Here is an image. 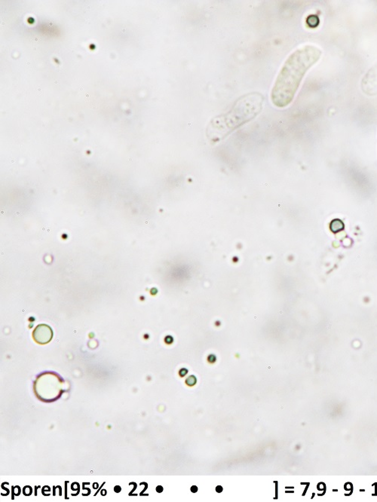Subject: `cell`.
<instances>
[{"instance_id":"ba28073f","label":"cell","mask_w":377,"mask_h":502,"mask_svg":"<svg viewBox=\"0 0 377 502\" xmlns=\"http://www.w3.org/2000/svg\"><path fill=\"white\" fill-rule=\"evenodd\" d=\"M222 490H223V489H222V486H216V492H218V493H220V492H222Z\"/></svg>"},{"instance_id":"30bf717a","label":"cell","mask_w":377,"mask_h":502,"mask_svg":"<svg viewBox=\"0 0 377 502\" xmlns=\"http://www.w3.org/2000/svg\"><path fill=\"white\" fill-rule=\"evenodd\" d=\"M157 492H160H160H163V486H157Z\"/></svg>"},{"instance_id":"6da1fadb","label":"cell","mask_w":377,"mask_h":502,"mask_svg":"<svg viewBox=\"0 0 377 502\" xmlns=\"http://www.w3.org/2000/svg\"><path fill=\"white\" fill-rule=\"evenodd\" d=\"M322 54L319 47L307 45L289 56L272 89L271 99L274 105L283 108L292 102L306 73L320 60Z\"/></svg>"},{"instance_id":"9c48e42d","label":"cell","mask_w":377,"mask_h":502,"mask_svg":"<svg viewBox=\"0 0 377 502\" xmlns=\"http://www.w3.org/2000/svg\"><path fill=\"white\" fill-rule=\"evenodd\" d=\"M197 491H198V488H197V486H192V487H191V492H193V493H195Z\"/></svg>"},{"instance_id":"3957f363","label":"cell","mask_w":377,"mask_h":502,"mask_svg":"<svg viewBox=\"0 0 377 502\" xmlns=\"http://www.w3.org/2000/svg\"><path fill=\"white\" fill-rule=\"evenodd\" d=\"M63 382L54 373H45L38 377L35 383V391L39 398L45 401H53L61 394Z\"/></svg>"},{"instance_id":"5b68a950","label":"cell","mask_w":377,"mask_h":502,"mask_svg":"<svg viewBox=\"0 0 377 502\" xmlns=\"http://www.w3.org/2000/svg\"><path fill=\"white\" fill-rule=\"evenodd\" d=\"M195 383H196V378L193 376H189L188 379L186 380V384H187L188 386H194V385H195Z\"/></svg>"},{"instance_id":"277c9868","label":"cell","mask_w":377,"mask_h":502,"mask_svg":"<svg viewBox=\"0 0 377 502\" xmlns=\"http://www.w3.org/2000/svg\"><path fill=\"white\" fill-rule=\"evenodd\" d=\"M35 341L39 344H47L51 341L53 337L51 328L46 324H40L36 326L33 332Z\"/></svg>"},{"instance_id":"52a82bcc","label":"cell","mask_w":377,"mask_h":502,"mask_svg":"<svg viewBox=\"0 0 377 502\" xmlns=\"http://www.w3.org/2000/svg\"><path fill=\"white\" fill-rule=\"evenodd\" d=\"M187 373H188V372H187V370H186V369H182V370H181V371H180V375H181V376H182V377H184V376H185L187 374Z\"/></svg>"},{"instance_id":"8992f818","label":"cell","mask_w":377,"mask_h":502,"mask_svg":"<svg viewBox=\"0 0 377 502\" xmlns=\"http://www.w3.org/2000/svg\"><path fill=\"white\" fill-rule=\"evenodd\" d=\"M207 359H208V361L210 364H213L216 361V357L213 356V355H210Z\"/></svg>"},{"instance_id":"7a4b0ae2","label":"cell","mask_w":377,"mask_h":502,"mask_svg":"<svg viewBox=\"0 0 377 502\" xmlns=\"http://www.w3.org/2000/svg\"><path fill=\"white\" fill-rule=\"evenodd\" d=\"M264 97L259 93H251L239 98L233 108L214 118L208 125L207 136L211 141L217 142L230 133L255 118L263 108Z\"/></svg>"},{"instance_id":"8fae6325","label":"cell","mask_w":377,"mask_h":502,"mask_svg":"<svg viewBox=\"0 0 377 502\" xmlns=\"http://www.w3.org/2000/svg\"><path fill=\"white\" fill-rule=\"evenodd\" d=\"M114 490H115V492H120V491H121V487H120V486H116V487H115Z\"/></svg>"}]
</instances>
